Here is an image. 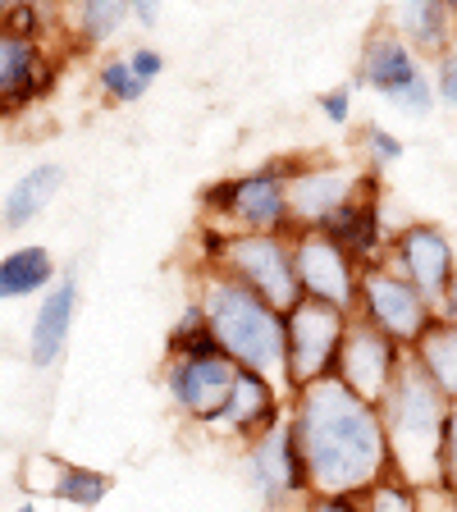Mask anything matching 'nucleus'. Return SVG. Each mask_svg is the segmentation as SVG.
Here are the masks:
<instances>
[{
    "label": "nucleus",
    "instance_id": "nucleus-32",
    "mask_svg": "<svg viewBox=\"0 0 457 512\" xmlns=\"http://www.w3.org/2000/svg\"><path fill=\"white\" fill-rule=\"evenodd\" d=\"M439 485L457 490V403L448 407L444 421V453H439Z\"/></svg>",
    "mask_w": 457,
    "mask_h": 512
},
{
    "label": "nucleus",
    "instance_id": "nucleus-27",
    "mask_svg": "<svg viewBox=\"0 0 457 512\" xmlns=\"http://www.w3.org/2000/svg\"><path fill=\"white\" fill-rule=\"evenodd\" d=\"M357 503H362V512H416V485H407L403 476H380L371 485V490L357 494Z\"/></svg>",
    "mask_w": 457,
    "mask_h": 512
},
{
    "label": "nucleus",
    "instance_id": "nucleus-35",
    "mask_svg": "<svg viewBox=\"0 0 457 512\" xmlns=\"http://www.w3.org/2000/svg\"><path fill=\"white\" fill-rule=\"evenodd\" d=\"M298 512H362L357 494H307Z\"/></svg>",
    "mask_w": 457,
    "mask_h": 512
},
{
    "label": "nucleus",
    "instance_id": "nucleus-7",
    "mask_svg": "<svg viewBox=\"0 0 457 512\" xmlns=\"http://www.w3.org/2000/svg\"><path fill=\"white\" fill-rule=\"evenodd\" d=\"M215 270H224L279 311L302 298L298 270H293V234H229Z\"/></svg>",
    "mask_w": 457,
    "mask_h": 512
},
{
    "label": "nucleus",
    "instance_id": "nucleus-22",
    "mask_svg": "<svg viewBox=\"0 0 457 512\" xmlns=\"http://www.w3.org/2000/svg\"><path fill=\"white\" fill-rule=\"evenodd\" d=\"M412 362L439 384V394H444L448 403H457V325L453 320L435 316V325L416 339Z\"/></svg>",
    "mask_w": 457,
    "mask_h": 512
},
{
    "label": "nucleus",
    "instance_id": "nucleus-24",
    "mask_svg": "<svg viewBox=\"0 0 457 512\" xmlns=\"http://www.w3.org/2000/svg\"><path fill=\"white\" fill-rule=\"evenodd\" d=\"M115 480L110 471H96V467H83V462H55V480H51V499L69 503L78 512H92L110 499Z\"/></svg>",
    "mask_w": 457,
    "mask_h": 512
},
{
    "label": "nucleus",
    "instance_id": "nucleus-11",
    "mask_svg": "<svg viewBox=\"0 0 457 512\" xmlns=\"http://www.w3.org/2000/svg\"><path fill=\"white\" fill-rule=\"evenodd\" d=\"M384 266H394L407 284H416V293L426 302H435L448 293V284L457 279V252L448 243V234L430 220L398 224L389 243H384Z\"/></svg>",
    "mask_w": 457,
    "mask_h": 512
},
{
    "label": "nucleus",
    "instance_id": "nucleus-5",
    "mask_svg": "<svg viewBox=\"0 0 457 512\" xmlns=\"http://www.w3.org/2000/svg\"><path fill=\"white\" fill-rule=\"evenodd\" d=\"M357 87L380 92L389 106L412 115V119H426L430 110H435V87H430L426 64H421V55H416L389 23L371 28V37L362 42Z\"/></svg>",
    "mask_w": 457,
    "mask_h": 512
},
{
    "label": "nucleus",
    "instance_id": "nucleus-40",
    "mask_svg": "<svg viewBox=\"0 0 457 512\" xmlns=\"http://www.w3.org/2000/svg\"><path fill=\"white\" fill-rule=\"evenodd\" d=\"M444 5H448V10H453V19H457V0H444Z\"/></svg>",
    "mask_w": 457,
    "mask_h": 512
},
{
    "label": "nucleus",
    "instance_id": "nucleus-9",
    "mask_svg": "<svg viewBox=\"0 0 457 512\" xmlns=\"http://www.w3.org/2000/svg\"><path fill=\"white\" fill-rule=\"evenodd\" d=\"M243 480H247V490L256 494L261 512L302 508V499H307L311 490H307V471H302L298 444L288 435V416L275 430L256 435L252 444H243Z\"/></svg>",
    "mask_w": 457,
    "mask_h": 512
},
{
    "label": "nucleus",
    "instance_id": "nucleus-3",
    "mask_svg": "<svg viewBox=\"0 0 457 512\" xmlns=\"http://www.w3.org/2000/svg\"><path fill=\"white\" fill-rule=\"evenodd\" d=\"M384 439H389V462L394 476L407 485H439V453H444V421H448V398L439 394V384L430 380L421 366L412 362V352L403 357L398 375L389 380L380 403Z\"/></svg>",
    "mask_w": 457,
    "mask_h": 512
},
{
    "label": "nucleus",
    "instance_id": "nucleus-34",
    "mask_svg": "<svg viewBox=\"0 0 457 512\" xmlns=\"http://www.w3.org/2000/svg\"><path fill=\"white\" fill-rule=\"evenodd\" d=\"M416 512H457V490H448V485H421L416 490Z\"/></svg>",
    "mask_w": 457,
    "mask_h": 512
},
{
    "label": "nucleus",
    "instance_id": "nucleus-8",
    "mask_svg": "<svg viewBox=\"0 0 457 512\" xmlns=\"http://www.w3.org/2000/svg\"><path fill=\"white\" fill-rule=\"evenodd\" d=\"M352 316L371 320L375 330H384L394 343H403L407 352L416 348V339L435 325V302H426L416 293V284H407L394 266L371 261L362 266V284H357V311Z\"/></svg>",
    "mask_w": 457,
    "mask_h": 512
},
{
    "label": "nucleus",
    "instance_id": "nucleus-37",
    "mask_svg": "<svg viewBox=\"0 0 457 512\" xmlns=\"http://www.w3.org/2000/svg\"><path fill=\"white\" fill-rule=\"evenodd\" d=\"M439 320H453V325H457V279H453V284H448V293H444V298H439Z\"/></svg>",
    "mask_w": 457,
    "mask_h": 512
},
{
    "label": "nucleus",
    "instance_id": "nucleus-38",
    "mask_svg": "<svg viewBox=\"0 0 457 512\" xmlns=\"http://www.w3.org/2000/svg\"><path fill=\"white\" fill-rule=\"evenodd\" d=\"M55 5H60L64 14H69V10H74V5H83V0H55Z\"/></svg>",
    "mask_w": 457,
    "mask_h": 512
},
{
    "label": "nucleus",
    "instance_id": "nucleus-19",
    "mask_svg": "<svg viewBox=\"0 0 457 512\" xmlns=\"http://www.w3.org/2000/svg\"><path fill=\"white\" fill-rule=\"evenodd\" d=\"M389 28H394L416 55H430V60H439L448 46H457L453 42L457 19L444 0H398L394 14H389Z\"/></svg>",
    "mask_w": 457,
    "mask_h": 512
},
{
    "label": "nucleus",
    "instance_id": "nucleus-12",
    "mask_svg": "<svg viewBox=\"0 0 457 512\" xmlns=\"http://www.w3.org/2000/svg\"><path fill=\"white\" fill-rule=\"evenodd\" d=\"M293 270H298V293L311 302L339 311H357V284H362V266L343 252L334 238L320 229H298L293 234Z\"/></svg>",
    "mask_w": 457,
    "mask_h": 512
},
{
    "label": "nucleus",
    "instance_id": "nucleus-42",
    "mask_svg": "<svg viewBox=\"0 0 457 512\" xmlns=\"http://www.w3.org/2000/svg\"><path fill=\"white\" fill-rule=\"evenodd\" d=\"M5 115H10V110H5V106H0V119H5Z\"/></svg>",
    "mask_w": 457,
    "mask_h": 512
},
{
    "label": "nucleus",
    "instance_id": "nucleus-26",
    "mask_svg": "<svg viewBox=\"0 0 457 512\" xmlns=\"http://www.w3.org/2000/svg\"><path fill=\"white\" fill-rule=\"evenodd\" d=\"M220 348V343L211 339V325H206V311L197 298L183 302L179 320L170 325V339H165V357H174V352H211Z\"/></svg>",
    "mask_w": 457,
    "mask_h": 512
},
{
    "label": "nucleus",
    "instance_id": "nucleus-1",
    "mask_svg": "<svg viewBox=\"0 0 457 512\" xmlns=\"http://www.w3.org/2000/svg\"><path fill=\"white\" fill-rule=\"evenodd\" d=\"M288 435L311 494H362L394 471L380 407L357 398L339 375H320L288 394Z\"/></svg>",
    "mask_w": 457,
    "mask_h": 512
},
{
    "label": "nucleus",
    "instance_id": "nucleus-36",
    "mask_svg": "<svg viewBox=\"0 0 457 512\" xmlns=\"http://www.w3.org/2000/svg\"><path fill=\"white\" fill-rule=\"evenodd\" d=\"M128 23H138L142 32H151L160 23V0H128Z\"/></svg>",
    "mask_w": 457,
    "mask_h": 512
},
{
    "label": "nucleus",
    "instance_id": "nucleus-6",
    "mask_svg": "<svg viewBox=\"0 0 457 512\" xmlns=\"http://www.w3.org/2000/svg\"><path fill=\"white\" fill-rule=\"evenodd\" d=\"M343 334H348V311L339 307L298 298L284 311V394L320 375H334Z\"/></svg>",
    "mask_w": 457,
    "mask_h": 512
},
{
    "label": "nucleus",
    "instance_id": "nucleus-13",
    "mask_svg": "<svg viewBox=\"0 0 457 512\" xmlns=\"http://www.w3.org/2000/svg\"><path fill=\"white\" fill-rule=\"evenodd\" d=\"M407 348L394 343L384 330H375L371 320L362 316H348V334H343V348H339V362H334V375L348 384L357 398L366 403H380L389 380L398 375L403 366Z\"/></svg>",
    "mask_w": 457,
    "mask_h": 512
},
{
    "label": "nucleus",
    "instance_id": "nucleus-31",
    "mask_svg": "<svg viewBox=\"0 0 457 512\" xmlns=\"http://www.w3.org/2000/svg\"><path fill=\"white\" fill-rule=\"evenodd\" d=\"M352 92H357L352 83L330 87V92H320V96H316V110H320L325 119H330V124H339V128H343V124L352 119Z\"/></svg>",
    "mask_w": 457,
    "mask_h": 512
},
{
    "label": "nucleus",
    "instance_id": "nucleus-33",
    "mask_svg": "<svg viewBox=\"0 0 457 512\" xmlns=\"http://www.w3.org/2000/svg\"><path fill=\"white\" fill-rule=\"evenodd\" d=\"M128 64H133V74L142 78V83H156L160 74H165V55L156 51V46H133V51H128Z\"/></svg>",
    "mask_w": 457,
    "mask_h": 512
},
{
    "label": "nucleus",
    "instance_id": "nucleus-30",
    "mask_svg": "<svg viewBox=\"0 0 457 512\" xmlns=\"http://www.w3.org/2000/svg\"><path fill=\"white\" fill-rule=\"evenodd\" d=\"M430 87H435V101H444L448 110H457V46H448V51L435 60Z\"/></svg>",
    "mask_w": 457,
    "mask_h": 512
},
{
    "label": "nucleus",
    "instance_id": "nucleus-10",
    "mask_svg": "<svg viewBox=\"0 0 457 512\" xmlns=\"http://www.w3.org/2000/svg\"><path fill=\"white\" fill-rule=\"evenodd\" d=\"M234 375H238V362H229L220 348L174 352V357H165V366H160L165 398H170V407L183 421H192V426H211V416L220 412Z\"/></svg>",
    "mask_w": 457,
    "mask_h": 512
},
{
    "label": "nucleus",
    "instance_id": "nucleus-23",
    "mask_svg": "<svg viewBox=\"0 0 457 512\" xmlns=\"http://www.w3.org/2000/svg\"><path fill=\"white\" fill-rule=\"evenodd\" d=\"M69 28H74L78 51H96V46L115 42L128 28V0H83L69 10Z\"/></svg>",
    "mask_w": 457,
    "mask_h": 512
},
{
    "label": "nucleus",
    "instance_id": "nucleus-16",
    "mask_svg": "<svg viewBox=\"0 0 457 512\" xmlns=\"http://www.w3.org/2000/svg\"><path fill=\"white\" fill-rule=\"evenodd\" d=\"M320 234L334 238L343 252L357 261V266H371V261H384V243H389V224H384V211H380V174L375 170H362L357 179V192L348 202L320 224Z\"/></svg>",
    "mask_w": 457,
    "mask_h": 512
},
{
    "label": "nucleus",
    "instance_id": "nucleus-14",
    "mask_svg": "<svg viewBox=\"0 0 457 512\" xmlns=\"http://www.w3.org/2000/svg\"><path fill=\"white\" fill-rule=\"evenodd\" d=\"M284 416H288L284 389H279L275 380H266V375L238 366V375H234V384H229V394H224L220 412L211 416V430L229 435L234 444H252L256 435L275 430Z\"/></svg>",
    "mask_w": 457,
    "mask_h": 512
},
{
    "label": "nucleus",
    "instance_id": "nucleus-28",
    "mask_svg": "<svg viewBox=\"0 0 457 512\" xmlns=\"http://www.w3.org/2000/svg\"><path fill=\"white\" fill-rule=\"evenodd\" d=\"M403 138L398 133H389L384 124H366L362 128V156H366V170L380 174L384 165H394V160H403Z\"/></svg>",
    "mask_w": 457,
    "mask_h": 512
},
{
    "label": "nucleus",
    "instance_id": "nucleus-25",
    "mask_svg": "<svg viewBox=\"0 0 457 512\" xmlns=\"http://www.w3.org/2000/svg\"><path fill=\"white\" fill-rule=\"evenodd\" d=\"M96 87H101V96H106L110 106H138L142 96L151 92V83H142L133 74L128 55H106V60L96 64Z\"/></svg>",
    "mask_w": 457,
    "mask_h": 512
},
{
    "label": "nucleus",
    "instance_id": "nucleus-29",
    "mask_svg": "<svg viewBox=\"0 0 457 512\" xmlns=\"http://www.w3.org/2000/svg\"><path fill=\"white\" fill-rule=\"evenodd\" d=\"M51 19H55V14L37 10V5H28V0H14L10 10L0 14V28H5V32H19V37H32V42H46Z\"/></svg>",
    "mask_w": 457,
    "mask_h": 512
},
{
    "label": "nucleus",
    "instance_id": "nucleus-39",
    "mask_svg": "<svg viewBox=\"0 0 457 512\" xmlns=\"http://www.w3.org/2000/svg\"><path fill=\"white\" fill-rule=\"evenodd\" d=\"M14 512H37V503H23V508H14Z\"/></svg>",
    "mask_w": 457,
    "mask_h": 512
},
{
    "label": "nucleus",
    "instance_id": "nucleus-18",
    "mask_svg": "<svg viewBox=\"0 0 457 512\" xmlns=\"http://www.w3.org/2000/svg\"><path fill=\"white\" fill-rule=\"evenodd\" d=\"M74 316H78V279H74V270H64V275L42 293L37 316H32L28 362L37 366V371H51V366L64 357L69 334H74Z\"/></svg>",
    "mask_w": 457,
    "mask_h": 512
},
{
    "label": "nucleus",
    "instance_id": "nucleus-20",
    "mask_svg": "<svg viewBox=\"0 0 457 512\" xmlns=\"http://www.w3.org/2000/svg\"><path fill=\"white\" fill-rule=\"evenodd\" d=\"M60 188H64L60 165H51V160L32 165V170L19 174V183L5 192V202H0V229H28V224L55 202Z\"/></svg>",
    "mask_w": 457,
    "mask_h": 512
},
{
    "label": "nucleus",
    "instance_id": "nucleus-2",
    "mask_svg": "<svg viewBox=\"0 0 457 512\" xmlns=\"http://www.w3.org/2000/svg\"><path fill=\"white\" fill-rule=\"evenodd\" d=\"M192 298L202 302L211 339L220 343L229 362L266 375L284 389V311L270 307L266 298H256L252 288H243L215 266H197V293Z\"/></svg>",
    "mask_w": 457,
    "mask_h": 512
},
{
    "label": "nucleus",
    "instance_id": "nucleus-41",
    "mask_svg": "<svg viewBox=\"0 0 457 512\" xmlns=\"http://www.w3.org/2000/svg\"><path fill=\"white\" fill-rule=\"evenodd\" d=\"M10 5H14V0H0V14H5V10H10Z\"/></svg>",
    "mask_w": 457,
    "mask_h": 512
},
{
    "label": "nucleus",
    "instance_id": "nucleus-43",
    "mask_svg": "<svg viewBox=\"0 0 457 512\" xmlns=\"http://www.w3.org/2000/svg\"><path fill=\"white\" fill-rule=\"evenodd\" d=\"M0 302H5V293H0Z\"/></svg>",
    "mask_w": 457,
    "mask_h": 512
},
{
    "label": "nucleus",
    "instance_id": "nucleus-17",
    "mask_svg": "<svg viewBox=\"0 0 457 512\" xmlns=\"http://www.w3.org/2000/svg\"><path fill=\"white\" fill-rule=\"evenodd\" d=\"M55 74H60V60L51 55V46L0 28V106L10 115L42 101L55 87Z\"/></svg>",
    "mask_w": 457,
    "mask_h": 512
},
{
    "label": "nucleus",
    "instance_id": "nucleus-21",
    "mask_svg": "<svg viewBox=\"0 0 457 512\" xmlns=\"http://www.w3.org/2000/svg\"><path fill=\"white\" fill-rule=\"evenodd\" d=\"M55 279H60V266H55V256L42 243H23L0 256V293H5V302L42 298Z\"/></svg>",
    "mask_w": 457,
    "mask_h": 512
},
{
    "label": "nucleus",
    "instance_id": "nucleus-15",
    "mask_svg": "<svg viewBox=\"0 0 457 512\" xmlns=\"http://www.w3.org/2000/svg\"><path fill=\"white\" fill-rule=\"evenodd\" d=\"M357 179H362V170H348L339 160L302 156L293 179H288V224H293V234L298 229H320L357 192Z\"/></svg>",
    "mask_w": 457,
    "mask_h": 512
},
{
    "label": "nucleus",
    "instance_id": "nucleus-4",
    "mask_svg": "<svg viewBox=\"0 0 457 512\" xmlns=\"http://www.w3.org/2000/svg\"><path fill=\"white\" fill-rule=\"evenodd\" d=\"M302 156H275L247 174L220 179L202 192V224L224 234H293L288 224V179Z\"/></svg>",
    "mask_w": 457,
    "mask_h": 512
}]
</instances>
